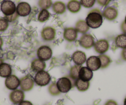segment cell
I'll list each match as a JSON object with an SVG mask.
<instances>
[{"label": "cell", "mask_w": 126, "mask_h": 105, "mask_svg": "<svg viewBox=\"0 0 126 105\" xmlns=\"http://www.w3.org/2000/svg\"><path fill=\"white\" fill-rule=\"evenodd\" d=\"M103 16L99 9H94L90 11L86 17L85 21L90 28L96 29L100 27L103 22Z\"/></svg>", "instance_id": "1"}, {"label": "cell", "mask_w": 126, "mask_h": 105, "mask_svg": "<svg viewBox=\"0 0 126 105\" xmlns=\"http://www.w3.org/2000/svg\"><path fill=\"white\" fill-rule=\"evenodd\" d=\"M51 79L50 74L44 70L36 73L34 77V81L37 85L44 87L48 85L50 82Z\"/></svg>", "instance_id": "2"}, {"label": "cell", "mask_w": 126, "mask_h": 105, "mask_svg": "<svg viewBox=\"0 0 126 105\" xmlns=\"http://www.w3.org/2000/svg\"><path fill=\"white\" fill-rule=\"evenodd\" d=\"M56 85L61 93H66L69 92L72 87V83L69 78L63 77L56 82Z\"/></svg>", "instance_id": "3"}, {"label": "cell", "mask_w": 126, "mask_h": 105, "mask_svg": "<svg viewBox=\"0 0 126 105\" xmlns=\"http://www.w3.org/2000/svg\"><path fill=\"white\" fill-rule=\"evenodd\" d=\"M1 11L5 16H9L16 12V6L11 0H4L1 4Z\"/></svg>", "instance_id": "4"}, {"label": "cell", "mask_w": 126, "mask_h": 105, "mask_svg": "<svg viewBox=\"0 0 126 105\" xmlns=\"http://www.w3.org/2000/svg\"><path fill=\"white\" fill-rule=\"evenodd\" d=\"M34 78L30 74H28L20 79V89L24 92H29L34 87Z\"/></svg>", "instance_id": "5"}, {"label": "cell", "mask_w": 126, "mask_h": 105, "mask_svg": "<svg viewBox=\"0 0 126 105\" xmlns=\"http://www.w3.org/2000/svg\"><path fill=\"white\" fill-rule=\"evenodd\" d=\"M37 55L38 58L46 61L51 59L53 55V51L48 46H42L37 50Z\"/></svg>", "instance_id": "6"}, {"label": "cell", "mask_w": 126, "mask_h": 105, "mask_svg": "<svg viewBox=\"0 0 126 105\" xmlns=\"http://www.w3.org/2000/svg\"><path fill=\"white\" fill-rule=\"evenodd\" d=\"M79 42L80 46L85 49H91L94 46V44L95 43L93 36L90 34L87 33L83 34L82 35L80 38Z\"/></svg>", "instance_id": "7"}, {"label": "cell", "mask_w": 126, "mask_h": 105, "mask_svg": "<svg viewBox=\"0 0 126 105\" xmlns=\"http://www.w3.org/2000/svg\"><path fill=\"white\" fill-rule=\"evenodd\" d=\"M56 30L52 26H45L41 31V36L45 41H51L56 37Z\"/></svg>", "instance_id": "8"}, {"label": "cell", "mask_w": 126, "mask_h": 105, "mask_svg": "<svg viewBox=\"0 0 126 105\" xmlns=\"http://www.w3.org/2000/svg\"><path fill=\"white\" fill-rule=\"evenodd\" d=\"M94 50L100 55L104 54L109 50L110 44L108 40L105 39H99L97 41L95 42L94 44Z\"/></svg>", "instance_id": "9"}, {"label": "cell", "mask_w": 126, "mask_h": 105, "mask_svg": "<svg viewBox=\"0 0 126 105\" xmlns=\"http://www.w3.org/2000/svg\"><path fill=\"white\" fill-rule=\"evenodd\" d=\"M87 67L91 70L92 71H97L101 68V61L98 56H91L86 61Z\"/></svg>", "instance_id": "10"}, {"label": "cell", "mask_w": 126, "mask_h": 105, "mask_svg": "<svg viewBox=\"0 0 126 105\" xmlns=\"http://www.w3.org/2000/svg\"><path fill=\"white\" fill-rule=\"evenodd\" d=\"M5 86L8 89L15 90L20 86V79L16 75L11 74L6 78Z\"/></svg>", "instance_id": "11"}, {"label": "cell", "mask_w": 126, "mask_h": 105, "mask_svg": "<svg viewBox=\"0 0 126 105\" xmlns=\"http://www.w3.org/2000/svg\"><path fill=\"white\" fill-rule=\"evenodd\" d=\"M25 98V93L22 90H13L9 94V100L14 105H19L24 101Z\"/></svg>", "instance_id": "12"}, {"label": "cell", "mask_w": 126, "mask_h": 105, "mask_svg": "<svg viewBox=\"0 0 126 105\" xmlns=\"http://www.w3.org/2000/svg\"><path fill=\"white\" fill-rule=\"evenodd\" d=\"M31 6L26 2H20L16 7V12L20 17H26L31 12Z\"/></svg>", "instance_id": "13"}, {"label": "cell", "mask_w": 126, "mask_h": 105, "mask_svg": "<svg viewBox=\"0 0 126 105\" xmlns=\"http://www.w3.org/2000/svg\"><path fill=\"white\" fill-rule=\"evenodd\" d=\"M78 36V32L75 28H66L63 33V38L68 42H73L77 39Z\"/></svg>", "instance_id": "14"}, {"label": "cell", "mask_w": 126, "mask_h": 105, "mask_svg": "<svg viewBox=\"0 0 126 105\" xmlns=\"http://www.w3.org/2000/svg\"><path fill=\"white\" fill-rule=\"evenodd\" d=\"M72 59L76 65L82 66L87 61V56L84 52L77 50L72 54Z\"/></svg>", "instance_id": "15"}, {"label": "cell", "mask_w": 126, "mask_h": 105, "mask_svg": "<svg viewBox=\"0 0 126 105\" xmlns=\"http://www.w3.org/2000/svg\"><path fill=\"white\" fill-rule=\"evenodd\" d=\"M103 16L109 21L114 20L118 16V11L112 6L107 7L103 12Z\"/></svg>", "instance_id": "16"}, {"label": "cell", "mask_w": 126, "mask_h": 105, "mask_svg": "<svg viewBox=\"0 0 126 105\" xmlns=\"http://www.w3.org/2000/svg\"><path fill=\"white\" fill-rule=\"evenodd\" d=\"M93 73L92 70H90L87 66L81 67L79 74V78L83 81H90L93 78Z\"/></svg>", "instance_id": "17"}, {"label": "cell", "mask_w": 126, "mask_h": 105, "mask_svg": "<svg viewBox=\"0 0 126 105\" xmlns=\"http://www.w3.org/2000/svg\"><path fill=\"white\" fill-rule=\"evenodd\" d=\"M46 68L45 61L40 60L39 58H36L33 60L31 63V69L34 72H39L44 71Z\"/></svg>", "instance_id": "18"}, {"label": "cell", "mask_w": 126, "mask_h": 105, "mask_svg": "<svg viewBox=\"0 0 126 105\" xmlns=\"http://www.w3.org/2000/svg\"><path fill=\"white\" fill-rule=\"evenodd\" d=\"M12 74V68L9 64L4 63L0 65V76L8 78Z\"/></svg>", "instance_id": "19"}, {"label": "cell", "mask_w": 126, "mask_h": 105, "mask_svg": "<svg viewBox=\"0 0 126 105\" xmlns=\"http://www.w3.org/2000/svg\"><path fill=\"white\" fill-rule=\"evenodd\" d=\"M67 8L71 13H77L80 11L81 4L78 0H71L67 4Z\"/></svg>", "instance_id": "20"}, {"label": "cell", "mask_w": 126, "mask_h": 105, "mask_svg": "<svg viewBox=\"0 0 126 105\" xmlns=\"http://www.w3.org/2000/svg\"><path fill=\"white\" fill-rule=\"evenodd\" d=\"M52 9L54 13L59 14V15H61L66 12V4L62 1H56L52 5Z\"/></svg>", "instance_id": "21"}, {"label": "cell", "mask_w": 126, "mask_h": 105, "mask_svg": "<svg viewBox=\"0 0 126 105\" xmlns=\"http://www.w3.org/2000/svg\"><path fill=\"white\" fill-rule=\"evenodd\" d=\"M75 28L77 30L78 33L82 34H86L87 31L89 30L90 27L87 24L85 20H79L76 22Z\"/></svg>", "instance_id": "22"}, {"label": "cell", "mask_w": 126, "mask_h": 105, "mask_svg": "<svg viewBox=\"0 0 126 105\" xmlns=\"http://www.w3.org/2000/svg\"><path fill=\"white\" fill-rule=\"evenodd\" d=\"M75 86L76 87L77 90L80 92H85L89 89L90 87V81H83L79 78L75 81Z\"/></svg>", "instance_id": "23"}, {"label": "cell", "mask_w": 126, "mask_h": 105, "mask_svg": "<svg viewBox=\"0 0 126 105\" xmlns=\"http://www.w3.org/2000/svg\"><path fill=\"white\" fill-rule=\"evenodd\" d=\"M115 44L116 47L120 49H125L126 48V34H121L117 35L115 38Z\"/></svg>", "instance_id": "24"}, {"label": "cell", "mask_w": 126, "mask_h": 105, "mask_svg": "<svg viewBox=\"0 0 126 105\" xmlns=\"http://www.w3.org/2000/svg\"><path fill=\"white\" fill-rule=\"evenodd\" d=\"M49 17H50V13L49 12V11L47 9H42L38 13L37 20L40 22L43 23L49 20Z\"/></svg>", "instance_id": "25"}, {"label": "cell", "mask_w": 126, "mask_h": 105, "mask_svg": "<svg viewBox=\"0 0 126 105\" xmlns=\"http://www.w3.org/2000/svg\"><path fill=\"white\" fill-rule=\"evenodd\" d=\"M98 57L100 59V61H101V69L106 68L110 66L111 63V58L108 55H105V54H101V55H99Z\"/></svg>", "instance_id": "26"}, {"label": "cell", "mask_w": 126, "mask_h": 105, "mask_svg": "<svg viewBox=\"0 0 126 105\" xmlns=\"http://www.w3.org/2000/svg\"><path fill=\"white\" fill-rule=\"evenodd\" d=\"M81 66L75 65L74 66L71 68L69 72V77L72 80L76 81L79 79V71L80 70Z\"/></svg>", "instance_id": "27"}, {"label": "cell", "mask_w": 126, "mask_h": 105, "mask_svg": "<svg viewBox=\"0 0 126 105\" xmlns=\"http://www.w3.org/2000/svg\"><path fill=\"white\" fill-rule=\"evenodd\" d=\"M38 5L42 9H48L53 5L52 0H38Z\"/></svg>", "instance_id": "28"}, {"label": "cell", "mask_w": 126, "mask_h": 105, "mask_svg": "<svg viewBox=\"0 0 126 105\" xmlns=\"http://www.w3.org/2000/svg\"><path fill=\"white\" fill-rule=\"evenodd\" d=\"M48 92L52 96H58V95H60L61 93V92L57 87L56 82H53L49 85V86L48 87Z\"/></svg>", "instance_id": "29"}, {"label": "cell", "mask_w": 126, "mask_h": 105, "mask_svg": "<svg viewBox=\"0 0 126 105\" xmlns=\"http://www.w3.org/2000/svg\"><path fill=\"white\" fill-rule=\"evenodd\" d=\"M9 27V22L5 18H0V32L5 31Z\"/></svg>", "instance_id": "30"}, {"label": "cell", "mask_w": 126, "mask_h": 105, "mask_svg": "<svg viewBox=\"0 0 126 105\" xmlns=\"http://www.w3.org/2000/svg\"><path fill=\"white\" fill-rule=\"evenodd\" d=\"M96 2V0H80L81 6L85 8H90L93 6Z\"/></svg>", "instance_id": "31"}, {"label": "cell", "mask_w": 126, "mask_h": 105, "mask_svg": "<svg viewBox=\"0 0 126 105\" xmlns=\"http://www.w3.org/2000/svg\"><path fill=\"white\" fill-rule=\"evenodd\" d=\"M18 17H19V15H18L16 12L14 14H12V15L4 17V18L8 20V22H13L16 21Z\"/></svg>", "instance_id": "32"}, {"label": "cell", "mask_w": 126, "mask_h": 105, "mask_svg": "<svg viewBox=\"0 0 126 105\" xmlns=\"http://www.w3.org/2000/svg\"><path fill=\"white\" fill-rule=\"evenodd\" d=\"M111 1V0H96L98 4L102 7L107 6L110 4Z\"/></svg>", "instance_id": "33"}, {"label": "cell", "mask_w": 126, "mask_h": 105, "mask_svg": "<svg viewBox=\"0 0 126 105\" xmlns=\"http://www.w3.org/2000/svg\"><path fill=\"white\" fill-rule=\"evenodd\" d=\"M121 30L124 34H126V23L124 21H123L121 23Z\"/></svg>", "instance_id": "34"}, {"label": "cell", "mask_w": 126, "mask_h": 105, "mask_svg": "<svg viewBox=\"0 0 126 105\" xmlns=\"http://www.w3.org/2000/svg\"><path fill=\"white\" fill-rule=\"evenodd\" d=\"M105 105H118L117 103L113 100H109L105 103Z\"/></svg>", "instance_id": "35"}, {"label": "cell", "mask_w": 126, "mask_h": 105, "mask_svg": "<svg viewBox=\"0 0 126 105\" xmlns=\"http://www.w3.org/2000/svg\"><path fill=\"white\" fill-rule=\"evenodd\" d=\"M121 58L122 60L126 61V48L122 49L121 52Z\"/></svg>", "instance_id": "36"}, {"label": "cell", "mask_w": 126, "mask_h": 105, "mask_svg": "<svg viewBox=\"0 0 126 105\" xmlns=\"http://www.w3.org/2000/svg\"><path fill=\"white\" fill-rule=\"evenodd\" d=\"M19 105H33V104L30 101H27V100H24L22 101L21 103L19 104Z\"/></svg>", "instance_id": "37"}, {"label": "cell", "mask_w": 126, "mask_h": 105, "mask_svg": "<svg viewBox=\"0 0 126 105\" xmlns=\"http://www.w3.org/2000/svg\"><path fill=\"white\" fill-rule=\"evenodd\" d=\"M3 43H4V42H3V38L0 36V50L2 49V47H3Z\"/></svg>", "instance_id": "38"}, {"label": "cell", "mask_w": 126, "mask_h": 105, "mask_svg": "<svg viewBox=\"0 0 126 105\" xmlns=\"http://www.w3.org/2000/svg\"><path fill=\"white\" fill-rule=\"evenodd\" d=\"M3 63V60L0 58V65H1V63Z\"/></svg>", "instance_id": "39"}, {"label": "cell", "mask_w": 126, "mask_h": 105, "mask_svg": "<svg viewBox=\"0 0 126 105\" xmlns=\"http://www.w3.org/2000/svg\"><path fill=\"white\" fill-rule=\"evenodd\" d=\"M124 105H126V97L125 98L124 101Z\"/></svg>", "instance_id": "40"}, {"label": "cell", "mask_w": 126, "mask_h": 105, "mask_svg": "<svg viewBox=\"0 0 126 105\" xmlns=\"http://www.w3.org/2000/svg\"><path fill=\"white\" fill-rule=\"evenodd\" d=\"M124 22H126V17H125V20H124Z\"/></svg>", "instance_id": "41"}]
</instances>
